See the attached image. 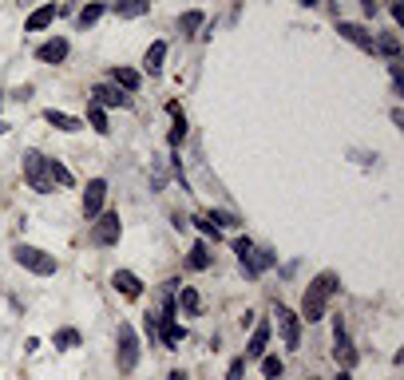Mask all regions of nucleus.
<instances>
[{"mask_svg":"<svg viewBox=\"0 0 404 380\" xmlns=\"http://www.w3.org/2000/svg\"><path fill=\"white\" fill-rule=\"evenodd\" d=\"M337 289H341L337 273H317V278L309 282L306 297H301V313H297V317L309 321V325L325 321V313H329V301H333V294H337Z\"/></svg>","mask_w":404,"mask_h":380,"instance_id":"1","label":"nucleus"},{"mask_svg":"<svg viewBox=\"0 0 404 380\" xmlns=\"http://www.w3.org/2000/svg\"><path fill=\"white\" fill-rule=\"evenodd\" d=\"M274 317H278L282 344L290 349V353H297V349H301V317H297L294 309H285V305H274Z\"/></svg>","mask_w":404,"mask_h":380,"instance_id":"6","label":"nucleus"},{"mask_svg":"<svg viewBox=\"0 0 404 380\" xmlns=\"http://www.w3.org/2000/svg\"><path fill=\"white\" fill-rule=\"evenodd\" d=\"M392 72V87H396V96H404V75H401V63H389Z\"/></svg>","mask_w":404,"mask_h":380,"instance_id":"32","label":"nucleus"},{"mask_svg":"<svg viewBox=\"0 0 404 380\" xmlns=\"http://www.w3.org/2000/svg\"><path fill=\"white\" fill-rule=\"evenodd\" d=\"M56 16H60V8H56V4H40L36 13L24 20V32H44L48 24H56Z\"/></svg>","mask_w":404,"mask_h":380,"instance_id":"17","label":"nucleus"},{"mask_svg":"<svg viewBox=\"0 0 404 380\" xmlns=\"http://www.w3.org/2000/svg\"><path fill=\"white\" fill-rule=\"evenodd\" d=\"M389 13H392V20H396V24H404V4H396V0H392Z\"/></svg>","mask_w":404,"mask_h":380,"instance_id":"34","label":"nucleus"},{"mask_svg":"<svg viewBox=\"0 0 404 380\" xmlns=\"http://www.w3.org/2000/svg\"><path fill=\"white\" fill-rule=\"evenodd\" d=\"M91 103L107 111V107H131L135 99L127 96L123 87H115V84H111V79H107V84H96V87H91Z\"/></svg>","mask_w":404,"mask_h":380,"instance_id":"7","label":"nucleus"},{"mask_svg":"<svg viewBox=\"0 0 404 380\" xmlns=\"http://www.w3.org/2000/svg\"><path fill=\"white\" fill-rule=\"evenodd\" d=\"M68 52H72V44H68V40H63V36H52V40H44V44L36 48V60H40V63H63V60H68Z\"/></svg>","mask_w":404,"mask_h":380,"instance_id":"11","label":"nucleus"},{"mask_svg":"<svg viewBox=\"0 0 404 380\" xmlns=\"http://www.w3.org/2000/svg\"><path fill=\"white\" fill-rule=\"evenodd\" d=\"M195 226H198V230H202V234H207V238H214V242H218V226H214V222H210L207 218V214H198V218H195Z\"/></svg>","mask_w":404,"mask_h":380,"instance_id":"30","label":"nucleus"},{"mask_svg":"<svg viewBox=\"0 0 404 380\" xmlns=\"http://www.w3.org/2000/svg\"><path fill=\"white\" fill-rule=\"evenodd\" d=\"M333 356H337L341 368H349L357 360V349H353V341H349V329H345L341 317H333Z\"/></svg>","mask_w":404,"mask_h":380,"instance_id":"8","label":"nucleus"},{"mask_svg":"<svg viewBox=\"0 0 404 380\" xmlns=\"http://www.w3.org/2000/svg\"><path fill=\"white\" fill-rule=\"evenodd\" d=\"M337 380H353V372H349V368H341V372H337Z\"/></svg>","mask_w":404,"mask_h":380,"instance_id":"36","label":"nucleus"},{"mask_svg":"<svg viewBox=\"0 0 404 380\" xmlns=\"http://www.w3.org/2000/svg\"><path fill=\"white\" fill-rule=\"evenodd\" d=\"M250 250H254V242H250V238H238V242H234V254H238V261H242Z\"/></svg>","mask_w":404,"mask_h":380,"instance_id":"33","label":"nucleus"},{"mask_svg":"<svg viewBox=\"0 0 404 380\" xmlns=\"http://www.w3.org/2000/svg\"><path fill=\"white\" fill-rule=\"evenodd\" d=\"M309 380H317V377H309Z\"/></svg>","mask_w":404,"mask_h":380,"instance_id":"40","label":"nucleus"},{"mask_svg":"<svg viewBox=\"0 0 404 380\" xmlns=\"http://www.w3.org/2000/svg\"><path fill=\"white\" fill-rule=\"evenodd\" d=\"M242 377H246V356H238L230 365V372H226V380H242Z\"/></svg>","mask_w":404,"mask_h":380,"instance_id":"31","label":"nucleus"},{"mask_svg":"<svg viewBox=\"0 0 404 380\" xmlns=\"http://www.w3.org/2000/svg\"><path fill=\"white\" fill-rule=\"evenodd\" d=\"M202 24H207V16L198 13V8L179 16V32H183V36H198V28H202Z\"/></svg>","mask_w":404,"mask_h":380,"instance_id":"22","label":"nucleus"},{"mask_svg":"<svg viewBox=\"0 0 404 380\" xmlns=\"http://www.w3.org/2000/svg\"><path fill=\"white\" fill-rule=\"evenodd\" d=\"M373 56L401 60V36H396V32H373Z\"/></svg>","mask_w":404,"mask_h":380,"instance_id":"14","label":"nucleus"},{"mask_svg":"<svg viewBox=\"0 0 404 380\" xmlns=\"http://www.w3.org/2000/svg\"><path fill=\"white\" fill-rule=\"evenodd\" d=\"M337 32H341V40H349V44H357L361 52H373V32H368L365 24H353V20H341L337 24Z\"/></svg>","mask_w":404,"mask_h":380,"instance_id":"13","label":"nucleus"},{"mask_svg":"<svg viewBox=\"0 0 404 380\" xmlns=\"http://www.w3.org/2000/svg\"><path fill=\"white\" fill-rule=\"evenodd\" d=\"M0 103H4V96H0Z\"/></svg>","mask_w":404,"mask_h":380,"instance_id":"39","label":"nucleus"},{"mask_svg":"<svg viewBox=\"0 0 404 380\" xmlns=\"http://www.w3.org/2000/svg\"><path fill=\"white\" fill-rule=\"evenodd\" d=\"M186 266H190V270H210V245H207V242H195V250H190Z\"/></svg>","mask_w":404,"mask_h":380,"instance_id":"23","label":"nucleus"},{"mask_svg":"<svg viewBox=\"0 0 404 380\" xmlns=\"http://www.w3.org/2000/svg\"><path fill=\"white\" fill-rule=\"evenodd\" d=\"M123 238V222H119V210H103L99 218H91V245H119Z\"/></svg>","mask_w":404,"mask_h":380,"instance_id":"5","label":"nucleus"},{"mask_svg":"<svg viewBox=\"0 0 404 380\" xmlns=\"http://www.w3.org/2000/svg\"><path fill=\"white\" fill-rule=\"evenodd\" d=\"M48 178H52V183H60V186H75L72 171H68L60 159H48Z\"/></svg>","mask_w":404,"mask_h":380,"instance_id":"24","label":"nucleus"},{"mask_svg":"<svg viewBox=\"0 0 404 380\" xmlns=\"http://www.w3.org/2000/svg\"><path fill=\"white\" fill-rule=\"evenodd\" d=\"M274 261H278V254H274V250H257V245H254V250H250V254H246L238 266H242L246 278H262V273H266Z\"/></svg>","mask_w":404,"mask_h":380,"instance_id":"10","label":"nucleus"},{"mask_svg":"<svg viewBox=\"0 0 404 380\" xmlns=\"http://www.w3.org/2000/svg\"><path fill=\"white\" fill-rule=\"evenodd\" d=\"M297 4H306V8H317L321 0H297Z\"/></svg>","mask_w":404,"mask_h":380,"instance_id":"38","label":"nucleus"},{"mask_svg":"<svg viewBox=\"0 0 404 380\" xmlns=\"http://www.w3.org/2000/svg\"><path fill=\"white\" fill-rule=\"evenodd\" d=\"M163 63H167V44H163V40H155V44L147 48V56H143V72H147V75H159Z\"/></svg>","mask_w":404,"mask_h":380,"instance_id":"19","label":"nucleus"},{"mask_svg":"<svg viewBox=\"0 0 404 380\" xmlns=\"http://www.w3.org/2000/svg\"><path fill=\"white\" fill-rule=\"evenodd\" d=\"M179 309H183V317H198L202 301H198V289H195V285H183V289H179Z\"/></svg>","mask_w":404,"mask_h":380,"instance_id":"21","label":"nucleus"},{"mask_svg":"<svg viewBox=\"0 0 404 380\" xmlns=\"http://www.w3.org/2000/svg\"><path fill=\"white\" fill-rule=\"evenodd\" d=\"M52 344H56V349H75V344H80V333H75V329H60L56 337H52Z\"/></svg>","mask_w":404,"mask_h":380,"instance_id":"29","label":"nucleus"},{"mask_svg":"<svg viewBox=\"0 0 404 380\" xmlns=\"http://www.w3.org/2000/svg\"><path fill=\"white\" fill-rule=\"evenodd\" d=\"M139 333L131 329V325H119V333H115V365H119V372H135V365H139Z\"/></svg>","mask_w":404,"mask_h":380,"instance_id":"4","label":"nucleus"},{"mask_svg":"<svg viewBox=\"0 0 404 380\" xmlns=\"http://www.w3.org/2000/svg\"><path fill=\"white\" fill-rule=\"evenodd\" d=\"M44 119L56 127V131H68V135H75V131H84V119H75V115H68V111H56V107H48L44 111Z\"/></svg>","mask_w":404,"mask_h":380,"instance_id":"18","label":"nucleus"},{"mask_svg":"<svg viewBox=\"0 0 404 380\" xmlns=\"http://www.w3.org/2000/svg\"><path fill=\"white\" fill-rule=\"evenodd\" d=\"M269 353V321H262V325H254V333H250V341H246V360H262V356Z\"/></svg>","mask_w":404,"mask_h":380,"instance_id":"12","label":"nucleus"},{"mask_svg":"<svg viewBox=\"0 0 404 380\" xmlns=\"http://www.w3.org/2000/svg\"><path fill=\"white\" fill-rule=\"evenodd\" d=\"M20 162H24V178H28V186H32L36 195H52V190H56V183L48 178V159H44L36 147H28Z\"/></svg>","mask_w":404,"mask_h":380,"instance_id":"3","label":"nucleus"},{"mask_svg":"<svg viewBox=\"0 0 404 380\" xmlns=\"http://www.w3.org/2000/svg\"><path fill=\"white\" fill-rule=\"evenodd\" d=\"M111 285H115V294H123L127 301H135V297L143 294V282H139L131 270H115L111 273Z\"/></svg>","mask_w":404,"mask_h":380,"instance_id":"15","label":"nucleus"},{"mask_svg":"<svg viewBox=\"0 0 404 380\" xmlns=\"http://www.w3.org/2000/svg\"><path fill=\"white\" fill-rule=\"evenodd\" d=\"M103 13H107V4H87L84 13H80V20H75V24H80V32H87V28L96 24V20H99Z\"/></svg>","mask_w":404,"mask_h":380,"instance_id":"26","label":"nucleus"},{"mask_svg":"<svg viewBox=\"0 0 404 380\" xmlns=\"http://www.w3.org/2000/svg\"><path fill=\"white\" fill-rule=\"evenodd\" d=\"M13 261L20 266V270L36 273V278H56V273H60V261H56V254L40 250V245H28V242H16V245H13Z\"/></svg>","mask_w":404,"mask_h":380,"instance_id":"2","label":"nucleus"},{"mask_svg":"<svg viewBox=\"0 0 404 380\" xmlns=\"http://www.w3.org/2000/svg\"><path fill=\"white\" fill-rule=\"evenodd\" d=\"M171 111H174V131H171V147H179L186 139V115H179V107L171 103Z\"/></svg>","mask_w":404,"mask_h":380,"instance_id":"28","label":"nucleus"},{"mask_svg":"<svg viewBox=\"0 0 404 380\" xmlns=\"http://www.w3.org/2000/svg\"><path fill=\"white\" fill-rule=\"evenodd\" d=\"M282 372H285L282 356H274V353L262 356V377H266V380H282Z\"/></svg>","mask_w":404,"mask_h":380,"instance_id":"25","label":"nucleus"},{"mask_svg":"<svg viewBox=\"0 0 404 380\" xmlns=\"http://www.w3.org/2000/svg\"><path fill=\"white\" fill-rule=\"evenodd\" d=\"M103 202H107V178H91L84 190V218H99L103 214Z\"/></svg>","mask_w":404,"mask_h":380,"instance_id":"9","label":"nucleus"},{"mask_svg":"<svg viewBox=\"0 0 404 380\" xmlns=\"http://www.w3.org/2000/svg\"><path fill=\"white\" fill-rule=\"evenodd\" d=\"M111 84H115V87H123V91L131 96V91H139V84H143V75L135 72V68H111Z\"/></svg>","mask_w":404,"mask_h":380,"instance_id":"20","label":"nucleus"},{"mask_svg":"<svg viewBox=\"0 0 404 380\" xmlns=\"http://www.w3.org/2000/svg\"><path fill=\"white\" fill-rule=\"evenodd\" d=\"M87 123L96 127L99 135H107V131H111V127H107V111H103V107H96V103L87 107Z\"/></svg>","mask_w":404,"mask_h":380,"instance_id":"27","label":"nucleus"},{"mask_svg":"<svg viewBox=\"0 0 404 380\" xmlns=\"http://www.w3.org/2000/svg\"><path fill=\"white\" fill-rule=\"evenodd\" d=\"M167 380H186V372H179V368H174V372H171Z\"/></svg>","mask_w":404,"mask_h":380,"instance_id":"37","label":"nucleus"},{"mask_svg":"<svg viewBox=\"0 0 404 380\" xmlns=\"http://www.w3.org/2000/svg\"><path fill=\"white\" fill-rule=\"evenodd\" d=\"M107 13H115L119 20H139L151 13V0H115V4H107Z\"/></svg>","mask_w":404,"mask_h":380,"instance_id":"16","label":"nucleus"},{"mask_svg":"<svg viewBox=\"0 0 404 380\" xmlns=\"http://www.w3.org/2000/svg\"><path fill=\"white\" fill-rule=\"evenodd\" d=\"M361 8H365V16H377V8H380V0H361Z\"/></svg>","mask_w":404,"mask_h":380,"instance_id":"35","label":"nucleus"}]
</instances>
